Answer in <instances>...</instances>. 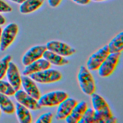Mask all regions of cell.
Masks as SVG:
<instances>
[{
    "instance_id": "3957f363",
    "label": "cell",
    "mask_w": 123,
    "mask_h": 123,
    "mask_svg": "<svg viewBox=\"0 0 123 123\" xmlns=\"http://www.w3.org/2000/svg\"><path fill=\"white\" fill-rule=\"evenodd\" d=\"M29 76L35 82L41 84H49L59 81L62 79V75L59 71L49 68L32 74Z\"/></svg>"
},
{
    "instance_id": "cb8c5ba5",
    "label": "cell",
    "mask_w": 123,
    "mask_h": 123,
    "mask_svg": "<svg viewBox=\"0 0 123 123\" xmlns=\"http://www.w3.org/2000/svg\"><path fill=\"white\" fill-rule=\"evenodd\" d=\"M53 113L48 112L41 114L36 121V123H50L51 122Z\"/></svg>"
},
{
    "instance_id": "6da1fadb",
    "label": "cell",
    "mask_w": 123,
    "mask_h": 123,
    "mask_svg": "<svg viewBox=\"0 0 123 123\" xmlns=\"http://www.w3.org/2000/svg\"><path fill=\"white\" fill-rule=\"evenodd\" d=\"M95 111L94 123H115L117 118L112 115L110 108L105 100L95 92L90 95Z\"/></svg>"
},
{
    "instance_id": "83f0119b",
    "label": "cell",
    "mask_w": 123,
    "mask_h": 123,
    "mask_svg": "<svg viewBox=\"0 0 123 123\" xmlns=\"http://www.w3.org/2000/svg\"><path fill=\"white\" fill-rule=\"evenodd\" d=\"M6 23V19L5 17L2 15L0 13V26L4 25Z\"/></svg>"
},
{
    "instance_id": "9a60e30c",
    "label": "cell",
    "mask_w": 123,
    "mask_h": 123,
    "mask_svg": "<svg viewBox=\"0 0 123 123\" xmlns=\"http://www.w3.org/2000/svg\"><path fill=\"white\" fill-rule=\"evenodd\" d=\"M87 108V105L86 101L77 103L70 114L65 118L66 122L67 123H78Z\"/></svg>"
},
{
    "instance_id": "7402d4cb",
    "label": "cell",
    "mask_w": 123,
    "mask_h": 123,
    "mask_svg": "<svg viewBox=\"0 0 123 123\" xmlns=\"http://www.w3.org/2000/svg\"><path fill=\"white\" fill-rule=\"evenodd\" d=\"M12 57L8 54L0 59V80L2 79L6 75L9 62L12 61Z\"/></svg>"
},
{
    "instance_id": "4dcf8cb0",
    "label": "cell",
    "mask_w": 123,
    "mask_h": 123,
    "mask_svg": "<svg viewBox=\"0 0 123 123\" xmlns=\"http://www.w3.org/2000/svg\"><path fill=\"white\" fill-rule=\"evenodd\" d=\"M1 31H2V28H1V26H0V40H1Z\"/></svg>"
},
{
    "instance_id": "7a4b0ae2",
    "label": "cell",
    "mask_w": 123,
    "mask_h": 123,
    "mask_svg": "<svg viewBox=\"0 0 123 123\" xmlns=\"http://www.w3.org/2000/svg\"><path fill=\"white\" fill-rule=\"evenodd\" d=\"M77 79L80 88L84 94L90 96L95 92L96 86L94 78L89 71L85 66H80Z\"/></svg>"
},
{
    "instance_id": "52a82bcc",
    "label": "cell",
    "mask_w": 123,
    "mask_h": 123,
    "mask_svg": "<svg viewBox=\"0 0 123 123\" xmlns=\"http://www.w3.org/2000/svg\"><path fill=\"white\" fill-rule=\"evenodd\" d=\"M109 53L107 45L98 49L88 58L86 62L87 69L90 71L98 70Z\"/></svg>"
},
{
    "instance_id": "5bb4252c",
    "label": "cell",
    "mask_w": 123,
    "mask_h": 123,
    "mask_svg": "<svg viewBox=\"0 0 123 123\" xmlns=\"http://www.w3.org/2000/svg\"><path fill=\"white\" fill-rule=\"evenodd\" d=\"M50 64L46 60L41 58L25 66V67L22 72L23 75L29 76L32 74L49 68Z\"/></svg>"
},
{
    "instance_id": "4fadbf2b",
    "label": "cell",
    "mask_w": 123,
    "mask_h": 123,
    "mask_svg": "<svg viewBox=\"0 0 123 123\" xmlns=\"http://www.w3.org/2000/svg\"><path fill=\"white\" fill-rule=\"evenodd\" d=\"M21 85L24 90L29 95L38 100L41 96L39 89L35 81L27 75L21 76Z\"/></svg>"
},
{
    "instance_id": "f546056e",
    "label": "cell",
    "mask_w": 123,
    "mask_h": 123,
    "mask_svg": "<svg viewBox=\"0 0 123 123\" xmlns=\"http://www.w3.org/2000/svg\"><path fill=\"white\" fill-rule=\"evenodd\" d=\"M92 0L93 1H95V2H100V1H105V0Z\"/></svg>"
},
{
    "instance_id": "603a6c76",
    "label": "cell",
    "mask_w": 123,
    "mask_h": 123,
    "mask_svg": "<svg viewBox=\"0 0 123 123\" xmlns=\"http://www.w3.org/2000/svg\"><path fill=\"white\" fill-rule=\"evenodd\" d=\"M95 111L91 108H87L78 123H94Z\"/></svg>"
},
{
    "instance_id": "ac0fdd59",
    "label": "cell",
    "mask_w": 123,
    "mask_h": 123,
    "mask_svg": "<svg viewBox=\"0 0 123 123\" xmlns=\"http://www.w3.org/2000/svg\"><path fill=\"white\" fill-rule=\"evenodd\" d=\"M15 111L19 123H31L32 122V116L28 109L18 102L15 106Z\"/></svg>"
},
{
    "instance_id": "7c38bea8",
    "label": "cell",
    "mask_w": 123,
    "mask_h": 123,
    "mask_svg": "<svg viewBox=\"0 0 123 123\" xmlns=\"http://www.w3.org/2000/svg\"><path fill=\"white\" fill-rule=\"evenodd\" d=\"M6 75L8 82L15 91L20 89L21 86V76L16 65L11 61L6 71Z\"/></svg>"
},
{
    "instance_id": "9c48e42d",
    "label": "cell",
    "mask_w": 123,
    "mask_h": 123,
    "mask_svg": "<svg viewBox=\"0 0 123 123\" xmlns=\"http://www.w3.org/2000/svg\"><path fill=\"white\" fill-rule=\"evenodd\" d=\"M13 96L18 102L29 110H37L42 107L38 103L37 100L29 95L23 90H16Z\"/></svg>"
},
{
    "instance_id": "30bf717a",
    "label": "cell",
    "mask_w": 123,
    "mask_h": 123,
    "mask_svg": "<svg viewBox=\"0 0 123 123\" xmlns=\"http://www.w3.org/2000/svg\"><path fill=\"white\" fill-rule=\"evenodd\" d=\"M46 50V45H37L31 48L23 55L22 59V64L26 66L42 58L43 53Z\"/></svg>"
},
{
    "instance_id": "2e32d148",
    "label": "cell",
    "mask_w": 123,
    "mask_h": 123,
    "mask_svg": "<svg viewBox=\"0 0 123 123\" xmlns=\"http://www.w3.org/2000/svg\"><path fill=\"white\" fill-rule=\"evenodd\" d=\"M45 0H25L19 7V12L23 14L32 13L38 9Z\"/></svg>"
},
{
    "instance_id": "4316f807",
    "label": "cell",
    "mask_w": 123,
    "mask_h": 123,
    "mask_svg": "<svg viewBox=\"0 0 123 123\" xmlns=\"http://www.w3.org/2000/svg\"><path fill=\"white\" fill-rule=\"evenodd\" d=\"M72 0L76 4H78L79 5H82L88 4L90 1V0Z\"/></svg>"
},
{
    "instance_id": "8fae6325",
    "label": "cell",
    "mask_w": 123,
    "mask_h": 123,
    "mask_svg": "<svg viewBox=\"0 0 123 123\" xmlns=\"http://www.w3.org/2000/svg\"><path fill=\"white\" fill-rule=\"evenodd\" d=\"M77 101L73 98H67L61 102L57 110L55 118L57 120H64L70 114L77 104Z\"/></svg>"
},
{
    "instance_id": "277c9868",
    "label": "cell",
    "mask_w": 123,
    "mask_h": 123,
    "mask_svg": "<svg viewBox=\"0 0 123 123\" xmlns=\"http://www.w3.org/2000/svg\"><path fill=\"white\" fill-rule=\"evenodd\" d=\"M18 30V26L15 23H10L2 29L0 44V50L1 51L6 50L12 43L17 36Z\"/></svg>"
},
{
    "instance_id": "ba28073f",
    "label": "cell",
    "mask_w": 123,
    "mask_h": 123,
    "mask_svg": "<svg viewBox=\"0 0 123 123\" xmlns=\"http://www.w3.org/2000/svg\"><path fill=\"white\" fill-rule=\"evenodd\" d=\"M47 49L63 57H68L75 53L74 48L61 41L51 40L47 43Z\"/></svg>"
},
{
    "instance_id": "44dd1931",
    "label": "cell",
    "mask_w": 123,
    "mask_h": 123,
    "mask_svg": "<svg viewBox=\"0 0 123 123\" xmlns=\"http://www.w3.org/2000/svg\"><path fill=\"white\" fill-rule=\"evenodd\" d=\"M15 89L12 85L6 81L0 80V93L8 96H13L15 92Z\"/></svg>"
},
{
    "instance_id": "484cf974",
    "label": "cell",
    "mask_w": 123,
    "mask_h": 123,
    "mask_svg": "<svg viewBox=\"0 0 123 123\" xmlns=\"http://www.w3.org/2000/svg\"><path fill=\"white\" fill-rule=\"evenodd\" d=\"M49 6L52 8H56L58 7L62 0H47Z\"/></svg>"
},
{
    "instance_id": "8992f818",
    "label": "cell",
    "mask_w": 123,
    "mask_h": 123,
    "mask_svg": "<svg viewBox=\"0 0 123 123\" xmlns=\"http://www.w3.org/2000/svg\"><path fill=\"white\" fill-rule=\"evenodd\" d=\"M120 56L121 52L110 53L98 69L99 75L102 77L111 75L118 63Z\"/></svg>"
},
{
    "instance_id": "e0dca14e",
    "label": "cell",
    "mask_w": 123,
    "mask_h": 123,
    "mask_svg": "<svg viewBox=\"0 0 123 123\" xmlns=\"http://www.w3.org/2000/svg\"><path fill=\"white\" fill-rule=\"evenodd\" d=\"M42 58L46 60L50 64L58 66L65 65L69 62V60L64 57L47 49L44 52Z\"/></svg>"
},
{
    "instance_id": "f1b7e54d",
    "label": "cell",
    "mask_w": 123,
    "mask_h": 123,
    "mask_svg": "<svg viewBox=\"0 0 123 123\" xmlns=\"http://www.w3.org/2000/svg\"><path fill=\"white\" fill-rule=\"evenodd\" d=\"M14 3H15L16 4H21V3H22L25 0H9Z\"/></svg>"
},
{
    "instance_id": "d6986e66",
    "label": "cell",
    "mask_w": 123,
    "mask_h": 123,
    "mask_svg": "<svg viewBox=\"0 0 123 123\" xmlns=\"http://www.w3.org/2000/svg\"><path fill=\"white\" fill-rule=\"evenodd\" d=\"M107 45L110 53L121 52L123 49V32L118 34Z\"/></svg>"
},
{
    "instance_id": "5b68a950",
    "label": "cell",
    "mask_w": 123,
    "mask_h": 123,
    "mask_svg": "<svg viewBox=\"0 0 123 123\" xmlns=\"http://www.w3.org/2000/svg\"><path fill=\"white\" fill-rule=\"evenodd\" d=\"M68 97V95L66 92L56 90L41 96L37 101L41 107H53L58 105Z\"/></svg>"
},
{
    "instance_id": "d4e9b609",
    "label": "cell",
    "mask_w": 123,
    "mask_h": 123,
    "mask_svg": "<svg viewBox=\"0 0 123 123\" xmlns=\"http://www.w3.org/2000/svg\"><path fill=\"white\" fill-rule=\"evenodd\" d=\"M12 11V7L2 0H0V13L10 12Z\"/></svg>"
},
{
    "instance_id": "ffe728a7",
    "label": "cell",
    "mask_w": 123,
    "mask_h": 123,
    "mask_svg": "<svg viewBox=\"0 0 123 123\" xmlns=\"http://www.w3.org/2000/svg\"><path fill=\"white\" fill-rule=\"evenodd\" d=\"M0 108L1 111L7 114L15 112V105L9 96L0 93Z\"/></svg>"
},
{
    "instance_id": "1f68e13d",
    "label": "cell",
    "mask_w": 123,
    "mask_h": 123,
    "mask_svg": "<svg viewBox=\"0 0 123 123\" xmlns=\"http://www.w3.org/2000/svg\"><path fill=\"white\" fill-rule=\"evenodd\" d=\"M1 109L0 108V115H1Z\"/></svg>"
}]
</instances>
